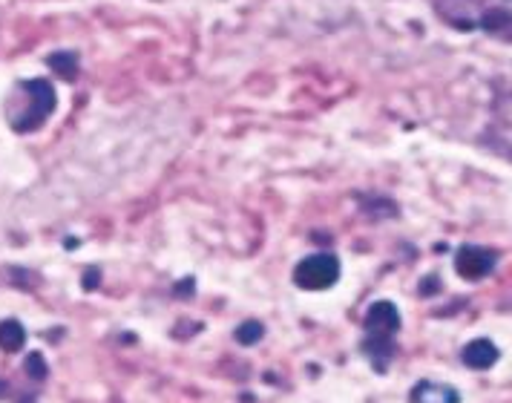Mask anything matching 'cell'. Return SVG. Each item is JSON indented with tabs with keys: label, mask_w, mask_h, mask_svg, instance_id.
Segmentation results:
<instances>
[{
	"label": "cell",
	"mask_w": 512,
	"mask_h": 403,
	"mask_svg": "<svg viewBox=\"0 0 512 403\" xmlns=\"http://www.w3.org/2000/svg\"><path fill=\"white\" fill-rule=\"evenodd\" d=\"M432 9L458 32H481L512 44V0H432Z\"/></svg>",
	"instance_id": "6da1fadb"
},
{
	"label": "cell",
	"mask_w": 512,
	"mask_h": 403,
	"mask_svg": "<svg viewBox=\"0 0 512 403\" xmlns=\"http://www.w3.org/2000/svg\"><path fill=\"white\" fill-rule=\"evenodd\" d=\"M55 104H58L55 87L44 78H29L15 84V90L6 98L3 113L15 133H32L55 113Z\"/></svg>",
	"instance_id": "7a4b0ae2"
},
{
	"label": "cell",
	"mask_w": 512,
	"mask_h": 403,
	"mask_svg": "<svg viewBox=\"0 0 512 403\" xmlns=\"http://www.w3.org/2000/svg\"><path fill=\"white\" fill-rule=\"evenodd\" d=\"M400 332V311L389 300H377L366 311V337L363 352L369 355L372 366L383 375L395 360V337Z\"/></svg>",
	"instance_id": "3957f363"
},
{
	"label": "cell",
	"mask_w": 512,
	"mask_h": 403,
	"mask_svg": "<svg viewBox=\"0 0 512 403\" xmlns=\"http://www.w3.org/2000/svg\"><path fill=\"white\" fill-rule=\"evenodd\" d=\"M487 144L512 159V78L495 87L492 98V121H489Z\"/></svg>",
	"instance_id": "277c9868"
},
{
	"label": "cell",
	"mask_w": 512,
	"mask_h": 403,
	"mask_svg": "<svg viewBox=\"0 0 512 403\" xmlns=\"http://www.w3.org/2000/svg\"><path fill=\"white\" fill-rule=\"evenodd\" d=\"M337 280H340V260L334 254H311L294 268V283L305 291H326Z\"/></svg>",
	"instance_id": "5b68a950"
},
{
	"label": "cell",
	"mask_w": 512,
	"mask_h": 403,
	"mask_svg": "<svg viewBox=\"0 0 512 403\" xmlns=\"http://www.w3.org/2000/svg\"><path fill=\"white\" fill-rule=\"evenodd\" d=\"M495 265H498V254L489 251V248H481V245H464V248L458 251V257H455L458 274H461L464 280H469V283L489 277V274L495 271Z\"/></svg>",
	"instance_id": "8992f818"
},
{
	"label": "cell",
	"mask_w": 512,
	"mask_h": 403,
	"mask_svg": "<svg viewBox=\"0 0 512 403\" xmlns=\"http://www.w3.org/2000/svg\"><path fill=\"white\" fill-rule=\"evenodd\" d=\"M498 346L487 340V337H478V340H472V343H466L464 352H461V360H464L469 369H475V372H484V369H492L495 363H498Z\"/></svg>",
	"instance_id": "52a82bcc"
},
{
	"label": "cell",
	"mask_w": 512,
	"mask_h": 403,
	"mask_svg": "<svg viewBox=\"0 0 512 403\" xmlns=\"http://www.w3.org/2000/svg\"><path fill=\"white\" fill-rule=\"evenodd\" d=\"M409 398L412 403H461L458 389H452L446 383H435V380H420Z\"/></svg>",
	"instance_id": "ba28073f"
},
{
	"label": "cell",
	"mask_w": 512,
	"mask_h": 403,
	"mask_svg": "<svg viewBox=\"0 0 512 403\" xmlns=\"http://www.w3.org/2000/svg\"><path fill=\"white\" fill-rule=\"evenodd\" d=\"M24 343L26 332L18 320H3V323H0V349H3V352L15 355V352L24 349Z\"/></svg>",
	"instance_id": "9c48e42d"
},
{
	"label": "cell",
	"mask_w": 512,
	"mask_h": 403,
	"mask_svg": "<svg viewBox=\"0 0 512 403\" xmlns=\"http://www.w3.org/2000/svg\"><path fill=\"white\" fill-rule=\"evenodd\" d=\"M262 334H265L262 323H256V320H245V323L236 329V343H242V346H254V343L262 340Z\"/></svg>",
	"instance_id": "30bf717a"
},
{
	"label": "cell",
	"mask_w": 512,
	"mask_h": 403,
	"mask_svg": "<svg viewBox=\"0 0 512 403\" xmlns=\"http://www.w3.org/2000/svg\"><path fill=\"white\" fill-rule=\"evenodd\" d=\"M26 372L32 375V380H47V363H44V357L38 355V352H32V355L26 357Z\"/></svg>",
	"instance_id": "8fae6325"
}]
</instances>
